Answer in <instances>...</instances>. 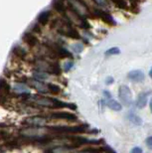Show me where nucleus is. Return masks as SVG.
<instances>
[{
  "instance_id": "nucleus-10",
  "label": "nucleus",
  "mask_w": 152,
  "mask_h": 153,
  "mask_svg": "<svg viewBox=\"0 0 152 153\" xmlns=\"http://www.w3.org/2000/svg\"><path fill=\"white\" fill-rule=\"evenodd\" d=\"M151 92H145V93H141L137 98L136 101V106L138 109H144L147 104V101H148V95H150Z\"/></svg>"
},
{
  "instance_id": "nucleus-20",
  "label": "nucleus",
  "mask_w": 152,
  "mask_h": 153,
  "mask_svg": "<svg viewBox=\"0 0 152 153\" xmlns=\"http://www.w3.org/2000/svg\"><path fill=\"white\" fill-rule=\"evenodd\" d=\"M79 25H80V27L83 28V29H90V28H91L90 23H88V22L87 21V19H86V18H81V19H80Z\"/></svg>"
},
{
  "instance_id": "nucleus-9",
  "label": "nucleus",
  "mask_w": 152,
  "mask_h": 153,
  "mask_svg": "<svg viewBox=\"0 0 152 153\" xmlns=\"http://www.w3.org/2000/svg\"><path fill=\"white\" fill-rule=\"evenodd\" d=\"M22 39H23V41L31 48L37 46V45H38V42H39L38 38H37L33 33H25L24 35H23Z\"/></svg>"
},
{
  "instance_id": "nucleus-4",
  "label": "nucleus",
  "mask_w": 152,
  "mask_h": 153,
  "mask_svg": "<svg viewBox=\"0 0 152 153\" xmlns=\"http://www.w3.org/2000/svg\"><path fill=\"white\" fill-rule=\"evenodd\" d=\"M48 118L46 117H42V115H38V117H31L24 119L23 124L29 126V127H41L44 126L47 123Z\"/></svg>"
},
{
  "instance_id": "nucleus-15",
  "label": "nucleus",
  "mask_w": 152,
  "mask_h": 153,
  "mask_svg": "<svg viewBox=\"0 0 152 153\" xmlns=\"http://www.w3.org/2000/svg\"><path fill=\"white\" fill-rule=\"evenodd\" d=\"M107 106L110 107V109L114 110V111H120V110L122 109V104L118 103L117 101H114V100H111L110 98L107 103Z\"/></svg>"
},
{
  "instance_id": "nucleus-11",
  "label": "nucleus",
  "mask_w": 152,
  "mask_h": 153,
  "mask_svg": "<svg viewBox=\"0 0 152 153\" xmlns=\"http://www.w3.org/2000/svg\"><path fill=\"white\" fill-rule=\"evenodd\" d=\"M46 72L48 74H50V75L60 76L62 74V69L58 63H49Z\"/></svg>"
},
{
  "instance_id": "nucleus-31",
  "label": "nucleus",
  "mask_w": 152,
  "mask_h": 153,
  "mask_svg": "<svg viewBox=\"0 0 152 153\" xmlns=\"http://www.w3.org/2000/svg\"><path fill=\"white\" fill-rule=\"evenodd\" d=\"M131 3H133V2H138V0H129Z\"/></svg>"
},
{
  "instance_id": "nucleus-5",
  "label": "nucleus",
  "mask_w": 152,
  "mask_h": 153,
  "mask_svg": "<svg viewBox=\"0 0 152 153\" xmlns=\"http://www.w3.org/2000/svg\"><path fill=\"white\" fill-rule=\"evenodd\" d=\"M93 16L96 18L102 19L104 23H107L108 25H115V21L113 20V16L110 13L107 12L104 10H99V9H94L93 11Z\"/></svg>"
},
{
  "instance_id": "nucleus-6",
  "label": "nucleus",
  "mask_w": 152,
  "mask_h": 153,
  "mask_svg": "<svg viewBox=\"0 0 152 153\" xmlns=\"http://www.w3.org/2000/svg\"><path fill=\"white\" fill-rule=\"evenodd\" d=\"M49 117L53 119H63L68 121H76L78 117L74 113L66 112V111H57V112H51L49 114Z\"/></svg>"
},
{
  "instance_id": "nucleus-12",
  "label": "nucleus",
  "mask_w": 152,
  "mask_h": 153,
  "mask_svg": "<svg viewBox=\"0 0 152 153\" xmlns=\"http://www.w3.org/2000/svg\"><path fill=\"white\" fill-rule=\"evenodd\" d=\"M52 5H53V8L58 13L64 14L65 15L66 12H67V8H66V6H65L64 1H62V0H54Z\"/></svg>"
},
{
  "instance_id": "nucleus-32",
  "label": "nucleus",
  "mask_w": 152,
  "mask_h": 153,
  "mask_svg": "<svg viewBox=\"0 0 152 153\" xmlns=\"http://www.w3.org/2000/svg\"><path fill=\"white\" fill-rule=\"evenodd\" d=\"M62 1H65V0H62Z\"/></svg>"
},
{
  "instance_id": "nucleus-27",
  "label": "nucleus",
  "mask_w": 152,
  "mask_h": 153,
  "mask_svg": "<svg viewBox=\"0 0 152 153\" xmlns=\"http://www.w3.org/2000/svg\"><path fill=\"white\" fill-rule=\"evenodd\" d=\"M66 71H69V69H71L72 66H73V63H68V64H66Z\"/></svg>"
},
{
  "instance_id": "nucleus-3",
  "label": "nucleus",
  "mask_w": 152,
  "mask_h": 153,
  "mask_svg": "<svg viewBox=\"0 0 152 153\" xmlns=\"http://www.w3.org/2000/svg\"><path fill=\"white\" fill-rule=\"evenodd\" d=\"M118 98L121 103L125 106H130L132 103V95H131V90L127 86L122 85L118 89Z\"/></svg>"
},
{
  "instance_id": "nucleus-1",
  "label": "nucleus",
  "mask_w": 152,
  "mask_h": 153,
  "mask_svg": "<svg viewBox=\"0 0 152 153\" xmlns=\"http://www.w3.org/2000/svg\"><path fill=\"white\" fill-rule=\"evenodd\" d=\"M69 8L76 15V17H81V18L86 19L94 17L93 12H91L87 4L83 0H75V1L69 2Z\"/></svg>"
},
{
  "instance_id": "nucleus-16",
  "label": "nucleus",
  "mask_w": 152,
  "mask_h": 153,
  "mask_svg": "<svg viewBox=\"0 0 152 153\" xmlns=\"http://www.w3.org/2000/svg\"><path fill=\"white\" fill-rule=\"evenodd\" d=\"M50 15H51L50 11H44V12L40 13V15L38 16V23L40 25H46L49 21Z\"/></svg>"
},
{
  "instance_id": "nucleus-17",
  "label": "nucleus",
  "mask_w": 152,
  "mask_h": 153,
  "mask_svg": "<svg viewBox=\"0 0 152 153\" xmlns=\"http://www.w3.org/2000/svg\"><path fill=\"white\" fill-rule=\"evenodd\" d=\"M47 89L49 92L51 93H53V95H58V93H61L60 87H58L57 85H54V84H47Z\"/></svg>"
},
{
  "instance_id": "nucleus-23",
  "label": "nucleus",
  "mask_w": 152,
  "mask_h": 153,
  "mask_svg": "<svg viewBox=\"0 0 152 153\" xmlns=\"http://www.w3.org/2000/svg\"><path fill=\"white\" fill-rule=\"evenodd\" d=\"M145 142H146V145H147L150 149H152V136H149L146 138Z\"/></svg>"
},
{
  "instance_id": "nucleus-28",
  "label": "nucleus",
  "mask_w": 152,
  "mask_h": 153,
  "mask_svg": "<svg viewBox=\"0 0 152 153\" xmlns=\"http://www.w3.org/2000/svg\"><path fill=\"white\" fill-rule=\"evenodd\" d=\"M104 93L105 95H107V98H111V95H110V93H108L107 90H104Z\"/></svg>"
},
{
  "instance_id": "nucleus-14",
  "label": "nucleus",
  "mask_w": 152,
  "mask_h": 153,
  "mask_svg": "<svg viewBox=\"0 0 152 153\" xmlns=\"http://www.w3.org/2000/svg\"><path fill=\"white\" fill-rule=\"evenodd\" d=\"M10 93V86L4 79H0V95H7Z\"/></svg>"
},
{
  "instance_id": "nucleus-24",
  "label": "nucleus",
  "mask_w": 152,
  "mask_h": 153,
  "mask_svg": "<svg viewBox=\"0 0 152 153\" xmlns=\"http://www.w3.org/2000/svg\"><path fill=\"white\" fill-rule=\"evenodd\" d=\"M114 82L113 76H107V80H105V85H111Z\"/></svg>"
},
{
  "instance_id": "nucleus-2",
  "label": "nucleus",
  "mask_w": 152,
  "mask_h": 153,
  "mask_svg": "<svg viewBox=\"0 0 152 153\" xmlns=\"http://www.w3.org/2000/svg\"><path fill=\"white\" fill-rule=\"evenodd\" d=\"M49 130L61 134V133H85L88 131L87 124H81L76 126H49Z\"/></svg>"
},
{
  "instance_id": "nucleus-7",
  "label": "nucleus",
  "mask_w": 152,
  "mask_h": 153,
  "mask_svg": "<svg viewBox=\"0 0 152 153\" xmlns=\"http://www.w3.org/2000/svg\"><path fill=\"white\" fill-rule=\"evenodd\" d=\"M51 50L54 52L56 58L59 59H73V54L70 51H68L67 49L63 48L59 45H54L52 48H50Z\"/></svg>"
},
{
  "instance_id": "nucleus-19",
  "label": "nucleus",
  "mask_w": 152,
  "mask_h": 153,
  "mask_svg": "<svg viewBox=\"0 0 152 153\" xmlns=\"http://www.w3.org/2000/svg\"><path fill=\"white\" fill-rule=\"evenodd\" d=\"M120 53V50L119 48L117 47H113V48H110L108 50L105 51V55L107 56H111V55H117V54Z\"/></svg>"
},
{
  "instance_id": "nucleus-26",
  "label": "nucleus",
  "mask_w": 152,
  "mask_h": 153,
  "mask_svg": "<svg viewBox=\"0 0 152 153\" xmlns=\"http://www.w3.org/2000/svg\"><path fill=\"white\" fill-rule=\"evenodd\" d=\"M33 31L36 33H40L41 32V29H40V27L38 26V25H35V26L33 27Z\"/></svg>"
},
{
  "instance_id": "nucleus-21",
  "label": "nucleus",
  "mask_w": 152,
  "mask_h": 153,
  "mask_svg": "<svg viewBox=\"0 0 152 153\" xmlns=\"http://www.w3.org/2000/svg\"><path fill=\"white\" fill-rule=\"evenodd\" d=\"M93 1L96 2V3L100 7L107 8L108 6H110V2H108V0H93Z\"/></svg>"
},
{
  "instance_id": "nucleus-22",
  "label": "nucleus",
  "mask_w": 152,
  "mask_h": 153,
  "mask_svg": "<svg viewBox=\"0 0 152 153\" xmlns=\"http://www.w3.org/2000/svg\"><path fill=\"white\" fill-rule=\"evenodd\" d=\"M139 5H138V2H133L131 4V7H130V11L133 13H138L139 12Z\"/></svg>"
},
{
  "instance_id": "nucleus-13",
  "label": "nucleus",
  "mask_w": 152,
  "mask_h": 153,
  "mask_svg": "<svg viewBox=\"0 0 152 153\" xmlns=\"http://www.w3.org/2000/svg\"><path fill=\"white\" fill-rule=\"evenodd\" d=\"M12 53H13L14 56H16L17 58H19V59H25L27 57L26 50H24L23 48L19 47V46L14 47L12 49Z\"/></svg>"
},
{
  "instance_id": "nucleus-29",
  "label": "nucleus",
  "mask_w": 152,
  "mask_h": 153,
  "mask_svg": "<svg viewBox=\"0 0 152 153\" xmlns=\"http://www.w3.org/2000/svg\"><path fill=\"white\" fill-rule=\"evenodd\" d=\"M149 107H150V110H151V112H152V98H151V100H150V103H149Z\"/></svg>"
},
{
  "instance_id": "nucleus-25",
  "label": "nucleus",
  "mask_w": 152,
  "mask_h": 153,
  "mask_svg": "<svg viewBox=\"0 0 152 153\" xmlns=\"http://www.w3.org/2000/svg\"><path fill=\"white\" fill-rule=\"evenodd\" d=\"M131 152H132V153H141L142 149L139 148V147H134V148L131 149Z\"/></svg>"
},
{
  "instance_id": "nucleus-18",
  "label": "nucleus",
  "mask_w": 152,
  "mask_h": 153,
  "mask_svg": "<svg viewBox=\"0 0 152 153\" xmlns=\"http://www.w3.org/2000/svg\"><path fill=\"white\" fill-rule=\"evenodd\" d=\"M128 118H129V120L133 124H135V125H141L142 124V119L138 117V115H135V114H133V113H131V114H129Z\"/></svg>"
},
{
  "instance_id": "nucleus-30",
  "label": "nucleus",
  "mask_w": 152,
  "mask_h": 153,
  "mask_svg": "<svg viewBox=\"0 0 152 153\" xmlns=\"http://www.w3.org/2000/svg\"><path fill=\"white\" fill-rule=\"evenodd\" d=\"M149 76H150V78L152 79V68L150 69V71H149Z\"/></svg>"
},
{
  "instance_id": "nucleus-8",
  "label": "nucleus",
  "mask_w": 152,
  "mask_h": 153,
  "mask_svg": "<svg viewBox=\"0 0 152 153\" xmlns=\"http://www.w3.org/2000/svg\"><path fill=\"white\" fill-rule=\"evenodd\" d=\"M127 76L130 81L134 82V83H141V82L144 81V79H145L144 73H143V71H141V70L131 71V72L128 73Z\"/></svg>"
}]
</instances>
